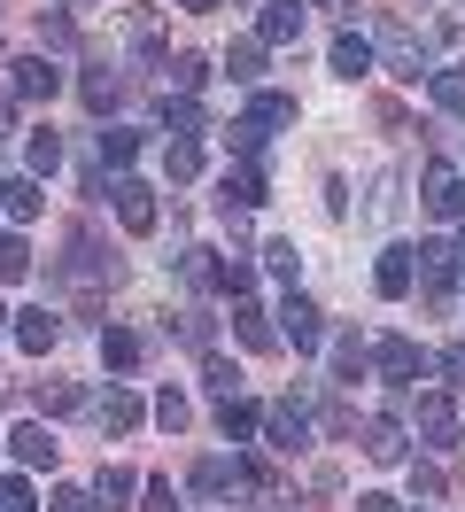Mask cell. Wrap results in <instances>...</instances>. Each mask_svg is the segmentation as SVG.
Instances as JSON below:
<instances>
[{"mask_svg": "<svg viewBox=\"0 0 465 512\" xmlns=\"http://www.w3.org/2000/svg\"><path fill=\"white\" fill-rule=\"evenodd\" d=\"M163 125L179 132V140H194V132H202V101L194 94H163Z\"/></svg>", "mask_w": 465, "mask_h": 512, "instance_id": "cell-24", "label": "cell"}, {"mask_svg": "<svg viewBox=\"0 0 465 512\" xmlns=\"http://www.w3.org/2000/svg\"><path fill=\"white\" fill-rule=\"evenodd\" d=\"M419 435H427L434 450H450L458 443V404H450V396H419Z\"/></svg>", "mask_w": 465, "mask_h": 512, "instance_id": "cell-12", "label": "cell"}, {"mask_svg": "<svg viewBox=\"0 0 465 512\" xmlns=\"http://www.w3.org/2000/svg\"><path fill=\"white\" fill-rule=\"evenodd\" d=\"M372 365H380V381H427V350H419V342H411V334H380V342H372Z\"/></svg>", "mask_w": 465, "mask_h": 512, "instance_id": "cell-1", "label": "cell"}, {"mask_svg": "<svg viewBox=\"0 0 465 512\" xmlns=\"http://www.w3.org/2000/svg\"><path fill=\"white\" fill-rule=\"evenodd\" d=\"M217 427H225V443H248V435L264 427V412H256L248 396H217Z\"/></svg>", "mask_w": 465, "mask_h": 512, "instance_id": "cell-15", "label": "cell"}, {"mask_svg": "<svg viewBox=\"0 0 465 512\" xmlns=\"http://www.w3.org/2000/svg\"><path fill=\"white\" fill-rule=\"evenodd\" d=\"M279 334L295 342V357L326 350V319H318V303H303V295H287V303H279Z\"/></svg>", "mask_w": 465, "mask_h": 512, "instance_id": "cell-3", "label": "cell"}, {"mask_svg": "<svg viewBox=\"0 0 465 512\" xmlns=\"http://www.w3.org/2000/svg\"><path fill=\"white\" fill-rule=\"evenodd\" d=\"M248 117H256L264 132H272V125H295V101H287V94H256V101H248Z\"/></svg>", "mask_w": 465, "mask_h": 512, "instance_id": "cell-28", "label": "cell"}, {"mask_svg": "<svg viewBox=\"0 0 465 512\" xmlns=\"http://www.w3.org/2000/svg\"><path fill=\"white\" fill-rule=\"evenodd\" d=\"M155 419H163V427L179 435V427H186V419H194V412H186V396H179V388H163V396H155Z\"/></svg>", "mask_w": 465, "mask_h": 512, "instance_id": "cell-36", "label": "cell"}, {"mask_svg": "<svg viewBox=\"0 0 465 512\" xmlns=\"http://www.w3.org/2000/svg\"><path fill=\"white\" fill-rule=\"evenodd\" d=\"M140 512H179V489H171V481H148V505Z\"/></svg>", "mask_w": 465, "mask_h": 512, "instance_id": "cell-42", "label": "cell"}, {"mask_svg": "<svg viewBox=\"0 0 465 512\" xmlns=\"http://www.w3.org/2000/svg\"><path fill=\"white\" fill-rule=\"evenodd\" d=\"M163 171H171V187H186V179L202 171V148H194V140H171V148H163Z\"/></svg>", "mask_w": 465, "mask_h": 512, "instance_id": "cell-27", "label": "cell"}, {"mask_svg": "<svg viewBox=\"0 0 465 512\" xmlns=\"http://www.w3.org/2000/svg\"><path fill=\"white\" fill-rule=\"evenodd\" d=\"M225 70H233L241 86H256V78H264V39H233V47H225Z\"/></svg>", "mask_w": 465, "mask_h": 512, "instance_id": "cell-22", "label": "cell"}, {"mask_svg": "<svg viewBox=\"0 0 465 512\" xmlns=\"http://www.w3.org/2000/svg\"><path fill=\"white\" fill-rule=\"evenodd\" d=\"M210 288H225L233 303H241V295L256 288V264H248V256H225V264H210Z\"/></svg>", "mask_w": 465, "mask_h": 512, "instance_id": "cell-23", "label": "cell"}, {"mask_svg": "<svg viewBox=\"0 0 465 512\" xmlns=\"http://www.w3.org/2000/svg\"><path fill=\"white\" fill-rule=\"evenodd\" d=\"M39 39H47V47H70V39H78V24H70V16H39Z\"/></svg>", "mask_w": 465, "mask_h": 512, "instance_id": "cell-37", "label": "cell"}, {"mask_svg": "<svg viewBox=\"0 0 465 512\" xmlns=\"http://www.w3.org/2000/svg\"><path fill=\"white\" fill-rule=\"evenodd\" d=\"M8 319H16V311H0V334H8Z\"/></svg>", "mask_w": 465, "mask_h": 512, "instance_id": "cell-47", "label": "cell"}, {"mask_svg": "<svg viewBox=\"0 0 465 512\" xmlns=\"http://www.w3.org/2000/svg\"><path fill=\"white\" fill-rule=\"evenodd\" d=\"M419 202H427L434 218H465V179L450 163H427V179H419Z\"/></svg>", "mask_w": 465, "mask_h": 512, "instance_id": "cell-6", "label": "cell"}, {"mask_svg": "<svg viewBox=\"0 0 465 512\" xmlns=\"http://www.w3.org/2000/svg\"><path fill=\"white\" fill-rule=\"evenodd\" d=\"M8 334H16L31 357H47V350L62 342V319H55V311H16V326H8Z\"/></svg>", "mask_w": 465, "mask_h": 512, "instance_id": "cell-13", "label": "cell"}, {"mask_svg": "<svg viewBox=\"0 0 465 512\" xmlns=\"http://www.w3.org/2000/svg\"><path fill=\"white\" fill-rule=\"evenodd\" d=\"M357 443H365L372 466H396V458H403V427H396V419H365V435H357Z\"/></svg>", "mask_w": 465, "mask_h": 512, "instance_id": "cell-17", "label": "cell"}, {"mask_svg": "<svg viewBox=\"0 0 465 512\" xmlns=\"http://www.w3.org/2000/svg\"><path fill=\"white\" fill-rule=\"evenodd\" d=\"M233 334H241V350H272V342H279L272 326H264V311H256L248 295H241V303H233Z\"/></svg>", "mask_w": 465, "mask_h": 512, "instance_id": "cell-20", "label": "cell"}, {"mask_svg": "<svg viewBox=\"0 0 465 512\" xmlns=\"http://www.w3.org/2000/svg\"><path fill=\"white\" fill-rule=\"evenodd\" d=\"M458 256H465V225H458Z\"/></svg>", "mask_w": 465, "mask_h": 512, "instance_id": "cell-48", "label": "cell"}, {"mask_svg": "<svg viewBox=\"0 0 465 512\" xmlns=\"http://www.w3.org/2000/svg\"><path fill=\"white\" fill-rule=\"evenodd\" d=\"M24 163H31V179H47V171H55V163H62V140H55V132H31Z\"/></svg>", "mask_w": 465, "mask_h": 512, "instance_id": "cell-29", "label": "cell"}, {"mask_svg": "<svg viewBox=\"0 0 465 512\" xmlns=\"http://www.w3.org/2000/svg\"><path fill=\"white\" fill-rule=\"evenodd\" d=\"M0 70H8V55H0Z\"/></svg>", "mask_w": 465, "mask_h": 512, "instance_id": "cell-49", "label": "cell"}, {"mask_svg": "<svg viewBox=\"0 0 465 512\" xmlns=\"http://www.w3.org/2000/svg\"><path fill=\"white\" fill-rule=\"evenodd\" d=\"M93 419H101L109 435H132V427H140V396H132V388H109V396L93 404Z\"/></svg>", "mask_w": 465, "mask_h": 512, "instance_id": "cell-14", "label": "cell"}, {"mask_svg": "<svg viewBox=\"0 0 465 512\" xmlns=\"http://www.w3.org/2000/svg\"><path fill=\"white\" fill-rule=\"evenodd\" d=\"M8 450H16L24 466H55V435H47V419H24V427L8 435Z\"/></svg>", "mask_w": 465, "mask_h": 512, "instance_id": "cell-16", "label": "cell"}, {"mask_svg": "<svg viewBox=\"0 0 465 512\" xmlns=\"http://www.w3.org/2000/svg\"><path fill=\"white\" fill-rule=\"evenodd\" d=\"M8 94L16 101H55L62 94V70L47 55H24V63H8Z\"/></svg>", "mask_w": 465, "mask_h": 512, "instance_id": "cell-4", "label": "cell"}, {"mask_svg": "<svg viewBox=\"0 0 465 512\" xmlns=\"http://www.w3.org/2000/svg\"><path fill=\"white\" fill-rule=\"evenodd\" d=\"M202 381H210L217 396H233V365H225V357H202Z\"/></svg>", "mask_w": 465, "mask_h": 512, "instance_id": "cell-39", "label": "cell"}, {"mask_svg": "<svg viewBox=\"0 0 465 512\" xmlns=\"http://www.w3.org/2000/svg\"><path fill=\"white\" fill-rule=\"evenodd\" d=\"M264 264H272L279 280H295V241H272V249H264Z\"/></svg>", "mask_w": 465, "mask_h": 512, "instance_id": "cell-40", "label": "cell"}, {"mask_svg": "<svg viewBox=\"0 0 465 512\" xmlns=\"http://www.w3.org/2000/svg\"><path fill=\"white\" fill-rule=\"evenodd\" d=\"M101 365H109V373H132V365H140V334H132V326H101Z\"/></svg>", "mask_w": 465, "mask_h": 512, "instance_id": "cell-18", "label": "cell"}, {"mask_svg": "<svg viewBox=\"0 0 465 512\" xmlns=\"http://www.w3.org/2000/svg\"><path fill=\"white\" fill-rule=\"evenodd\" d=\"M179 8H210V0H179Z\"/></svg>", "mask_w": 465, "mask_h": 512, "instance_id": "cell-46", "label": "cell"}, {"mask_svg": "<svg viewBox=\"0 0 465 512\" xmlns=\"http://www.w3.org/2000/svg\"><path fill=\"white\" fill-rule=\"evenodd\" d=\"M419 280H427L434 295H458V280H465L458 249H450V241H419Z\"/></svg>", "mask_w": 465, "mask_h": 512, "instance_id": "cell-8", "label": "cell"}, {"mask_svg": "<svg viewBox=\"0 0 465 512\" xmlns=\"http://www.w3.org/2000/svg\"><path fill=\"white\" fill-rule=\"evenodd\" d=\"M132 156H140V132H117V125L101 132V163H117V171H124Z\"/></svg>", "mask_w": 465, "mask_h": 512, "instance_id": "cell-32", "label": "cell"}, {"mask_svg": "<svg viewBox=\"0 0 465 512\" xmlns=\"http://www.w3.org/2000/svg\"><path fill=\"white\" fill-rule=\"evenodd\" d=\"M357 512H403V497H380V489H372V497H357Z\"/></svg>", "mask_w": 465, "mask_h": 512, "instance_id": "cell-44", "label": "cell"}, {"mask_svg": "<svg viewBox=\"0 0 465 512\" xmlns=\"http://www.w3.org/2000/svg\"><path fill=\"white\" fill-rule=\"evenodd\" d=\"M47 512H93V489H55V497H47Z\"/></svg>", "mask_w": 465, "mask_h": 512, "instance_id": "cell-38", "label": "cell"}, {"mask_svg": "<svg viewBox=\"0 0 465 512\" xmlns=\"http://www.w3.org/2000/svg\"><path fill=\"white\" fill-rule=\"evenodd\" d=\"M109 194H117V225H124V233H155L163 210H155V187H148V179H117Z\"/></svg>", "mask_w": 465, "mask_h": 512, "instance_id": "cell-5", "label": "cell"}, {"mask_svg": "<svg viewBox=\"0 0 465 512\" xmlns=\"http://www.w3.org/2000/svg\"><path fill=\"white\" fill-rule=\"evenodd\" d=\"M411 280H419V249H388L380 264H372V288L388 295V303H396V295H411Z\"/></svg>", "mask_w": 465, "mask_h": 512, "instance_id": "cell-10", "label": "cell"}, {"mask_svg": "<svg viewBox=\"0 0 465 512\" xmlns=\"http://www.w3.org/2000/svg\"><path fill=\"white\" fill-rule=\"evenodd\" d=\"M264 435H272V450H287V458H295V450H310V412L287 396V404H272V412H264Z\"/></svg>", "mask_w": 465, "mask_h": 512, "instance_id": "cell-7", "label": "cell"}, {"mask_svg": "<svg viewBox=\"0 0 465 512\" xmlns=\"http://www.w3.org/2000/svg\"><path fill=\"white\" fill-rule=\"evenodd\" d=\"M16 125V94H0V132Z\"/></svg>", "mask_w": 465, "mask_h": 512, "instance_id": "cell-45", "label": "cell"}, {"mask_svg": "<svg viewBox=\"0 0 465 512\" xmlns=\"http://www.w3.org/2000/svg\"><path fill=\"white\" fill-rule=\"evenodd\" d=\"M256 202H264V163H233V171L217 179V210H225V218H248Z\"/></svg>", "mask_w": 465, "mask_h": 512, "instance_id": "cell-2", "label": "cell"}, {"mask_svg": "<svg viewBox=\"0 0 465 512\" xmlns=\"http://www.w3.org/2000/svg\"><path fill=\"white\" fill-rule=\"evenodd\" d=\"M0 512H47V505L31 497V481H24V474H0Z\"/></svg>", "mask_w": 465, "mask_h": 512, "instance_id": "cell-31", "label": "cell"}, {"mask_svg": "<svg viewBox=\"0 0 465 512\" xmlns=\"http://www.w3.org/2000/svg\"><path fill=\"white\" fill-rule=\"evenodd\" d=\"M117 101V70H86V109H109Z\"/></svg>", "mask_w": 465, "mask_h": 512, "instance_id": "cell-35", "label": "cell"}, {"mask_svg": "<svg viewBox=\"0 0 465 512\" xmlns=\"http://www.w3.org/2000/svg\"><path fill=\"white\" fill-rule=\"evenodd\" d=\"M39 404H47V412H86V388H70V381H55V388H47V396H39Z\"/></svg>", "mask_w": 465, "mask_h": 512, "instance_id": "cell-34", "label": "cell"}, {"mask_svg": "<svg viewBox=\"0 0 465 512\" xmlns=\"http://www.w3.org/2000/svg\"><path fill=\"white\" fill-rule=\"evenodd\" d=\"M256 39H264V47H295V39H303V0H272V8L256 16Z\"/></svg>", "mask_w": 465, "mask_h": 512, "instance_id": "cell-9", "label": "cell"}, {"mask_svg": "<svg viewBox=\"0 0 465 512\" xmlns=\"http://www.w3.org/2000/svg\"><path fill=\"white\" fill-rule=\"evenodd\" d=\"M442 373H450V388L465 396V342H450V350H442Z\"/></svg>", "mask_w": 465, "mask_h": 512, "instance_id": "cell-43", "label": "cell"}, {"mask_svg": "<svg viewBox=\"0 0 465 512\" xmlns=\"http://www.w3.org/2000/svg\"><path fill=\"white\" fill-rule=\"evenodd\" d=\"M163 70H171L179 94H202V86H210V63H202V55H179V63H163Z\"/></svg>", "mask_w": 465, "mask_h": 512, "instance_id": "cell-30", "label": "cell"}, {"mask_svg": "<svg viewBox=\"0 0 465 512\" xmlns=\"http://www.w3.org/2000/svg\"><path fill=\"white\" fill-rule=\"evenodd\" d=\"M39 210H47V194H39V179H31V171H16V179H0V218L31 225Z\"/></svg>", "mask_w": 465, "mask_h": 512, "instance_id": "cell-11", "label": "cell"}, {"mask_svg": "<svg viewBox=\"0 0 465 512\" xmlns=\"http://www.w3.org/2000/svg\"><path fill=\"white\" fill-rule=\"evenodd\" d=\"M427 86H434V109L465 117V63H442V70H427Z\"/></svg>", "mask_w": 465, "mask_h": 512, "instance_id": "cell-19", "label": "cell"}, {"mask_svg": "<svg viewBox=\"0 0 465 512\" xmlns=\"http://www.w3.org/2000/svg\"><path fill=\"white\" fill-rule=\"evenodd\" d=\"M24 272H31V249L16 233H0V280H24Z\"/></svg>", "mask_w": 465, "mask_h": 512, "instance_id": "cell-33", "label": "cell"}, {"mask_svg": "<svg viewBox=\"0 0 465 512\" xmlns=\"http://www.w3.org/2000/svg\"><path fill=\"white\" fill-rule=\"evenodd\" d=\"M179 342H194V350H202V342H210V319H202V311H179Z\"/></svg>", "mask_w": 465, "mask_h": 512, "instance_id": "cell-41", "label": "cell"}, {"mask_svg": "<svg viewBox=\"0 0 465 512\" xmlns=\"http://www.w3.org/2000/svg\"><path fill=\"white\" fill-rule=\"evenodd\" d=\"M132 489H140V474H132V466H101V481H93V505H124Z\"/></svg>", "mask_w": 465, "mask_h": 512, "instance_id": "cell-25", "label": "cell"}, {"mask_svg": "<svg viewBox=\"0 0 465 512\" xmlns=\"http://www.w3.org/2000/svg\"><path fill=\"white\" fill-rule=\"evenodd\" d=\"M365 70H372V39L341 32V39H334V78H365Z\"/></svg>", "mask_w": 465, "mask_h": 512, "instance_id": "cell-21", "label": "cell"}, {"mask_svg": "<svg viewBox=\"0 0 465 512\" xmlns=\"http://www.w3.org/2000/svg\"><path fill=\"white\" fill-rule=\"evenodd\" d=\"M365 365H372V350L357 342V334H341L334 342V381H365Z\"/></svg>", "mask_w": 465, "mask_h": 512, "instance_id": "cell-26", "label": "cell"}]
</instances>
